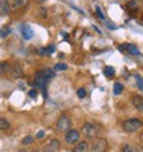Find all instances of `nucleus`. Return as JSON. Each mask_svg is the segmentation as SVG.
<instances>
[{
	"instance_id": "obj_1",
	"label": "nucleus",
	"mask_w": 143,
	"mask_h": 152,
	"mask_svg": "<svg viewBox=\"0 0 143 152\" xmlns=\"http://www.w3.org/2000/svg\"><path fill=\"white\" fill-rule=\"evenodd\" d=\"M143 127V122L138 118H131V119H127L123 123V129L127 133H135L138 132L139 129Z\"/></svg>"
},
{
	"instance_id": "obj_2",
	"label": "nucleus",
	"mask_w": 143,
	"mask_h": 152,
	"mask_svg": "<svg viewBox=\"0 0 143 152\" xmlns=\"http://www.w3.org/2000/svg\"><path fill=\"white\" fill-rule=\"evenodd\" d=\"M55 127L58 132H68V130H70V127H72L70 118L68 115H61L58 118V120H56Z\"/></svg>"
},
{
	"instance_id": "obj_3",
	"label": "nucleus",
	"mask_w": 143,
	"mask_h": 152,
	"mask_svg": "<svg viewBox=\"0 0 143 152\" xmlns=\"http://www.w3.org/2000/svg\"><path fill=\"white\" fill-rule=\"evenodd\" d=\"M80 140V133L77 132V130H68L66 132V134H65V141L68 142V144H77Z\"/></svg>"
},
{
	"instance_id": "obj_4",
	"label": "nucleus",
	"mask_w": 143,
	"mask_h": 152,
	"mask_svg": "<svg viewBox=\"0 0 143 152\" xmlns=\"http://www.w3.org/2000/svg\"><path fill=\"white\" fill-rule=\"evenodd\" d=\"M81 130H83L84 136L88 137V138H94V137H96V134H98L96 127L94 126V124H91V123H84L83 127H81Z\"/></svg>"
},
{
	"instance_id": "obj_5",
	"label": "nucleus",
	"mask_w": 143,
	"mask_h": 152,
	"mask_svg": "<svg viewBox=\"0 0 143 152\" xmlns=\"http://www.w3.org/2000/svg\"><path fill=\"white\" fill-rule=\"evenodd\" d=\"M107 147V141L105 138H96L94 142H92L91 147V152H105Z\"/></svg>"
},
{
	"instance_id": "obj_6",
	"label": "nucleus",
	"mask_w": 143,
	"mask_h": 152,
	"mask_svg": "<svg viewBox=\"0 0 143 152\" xmlns=\"http://www.w3.org/2000/svg\"><path fill=\"white\" fill-rule=\"evenodd\" d=\"M8 73H10L12 77H21V76L24 75V69H22L20 62H14V64H10Z\"/></svg>"
},
{
	"instance_id": "obj_7",
	"label": "nucleus",
	"mask_w": 143,
	"mask_h": 152,
	"mask_svg": "<svg viewBox=\"0 0 143 152\" xmlns=\"http://www.w3.org/2000/svg\"><path fill=\"white\" fill-rule=\"evenodd\" d=\"M120 50H123L128 54H132V56H140L139 48L135 44H123V46H120Z\"/></svg>"
},
{
	"instance_id": "obj_8",
	"label": "nucleus",
	"mask_w": 143,
	"mask_h": 152,
	"mask_svg": "<svg viewBox=\"0 0 143 152\" xmlns=\"http://www.w3.org/2000/svg\"><path fill=\"white\" fill-rule=\"evenodd\" d=\"M29 4V0H12L10 6H11V10H21V8L26 7Z\"/></svg>"
},
{
	"instance_id": "obj_9",
	"label": "nucleus",
	"mask_w": 143,
	"mask_h": 152,
	"mask_svg": "<svg viewBox=\"0 0 143 152\" xmlns=\"http://www.w3.org/2000/svg\"><path fill=\"white\" fill-rule=\"evenodd\" d=\"M11 11V6L8 0H0V15H7Z\"/></svg>"
},
{
	"instance_id": "obj_10",
	"label": "nucleus",
	"mask_w": 143,
	"mask_h": 152,
	"mask_svg": "<svg viewBox=\"0 0 143 152\" xmlns=\"http://www.w3.org/2000/svg\"><path fill=\"white\" fill-rule=\"evenodd\" d=\"M132 104L139 112H143V97L140 96H134L132 97Z\"/></svg>"
},
{
	"instance_id": "obj_11",
	"label": "nucleus",
	"mask_w": 143,
	"mask_h": 152,
	"mask_svg": "<svg viewBox=\"0 0 143 152\" xmlns=\"http://www.w3.org/2000/svg\"><path fill=\"white\" fill-rule=\"evenodd\" d=\"M21 32H22V36H24V39L29 40V39H32L33 37V31L30 26H28V25H22V28H21Z\"/></svg>"
},
{
	"instance_id": "obj_12",
	"label": "nucleus",
	"mask_w": 143,
	"mask_h": 152,
	"mask_svg": "<svg viewBox=\"0 0 143 152\" xmlns=\"http://www.w3.org/2000/svg\"><path fill=\"white\" fill-rule=\"evenodd\" d=\"M47 82H48V79L46 77V76L43 75L41 72H39L37 73V76H36V84L39 86V87H46V84H47Z\"/></svg>"
},
{
	"instance_id": "obj_13",
	"label": "nucleus",
	"mask_w": 143,
	"mask_h": 152,
	"mask_svg": "<svg viewBox=\"0 0 143 152\" xmlns=\"http://www.w3.org/2000/svg\"><path fill=\"white\" fill-rule=\"evenodd\" d=\"M73 152H88V144L85 141H80L73 148Z\"/></svg>"
},
{
	"instance_id": "obj_14",
	"label": "nucleus",
	"mask_w": 143,
	"mask_h": 152,
	"mask_svg": "<svg viewBox=\"0 0 143 152\" xmlns=\"http://www.w3.org/2000/svg\"><path fill=\"white\" fill-rule=\"evenodd\" d=\"M121 152H142V149H140L139 147H134V145H131V144H125V145H123Z\"/></svg>"
},
{
	"instance_id": "obj_15",
	"label": "nucleus",
	"mask_w": 143,
	"mask_h": 152,
	"mask_svg": "<svg viewBox=\"0 0 143 152\" xmlns=\"http://www.w3.org/2000/svg\"><path fill=\"white\" fill-rule=\"evenodd\" d=\"M8 69H10V62L1 61V62H0V76L4 75L6 72H8Z\"/></svg>"
},
{
	"instance_id": "obj_16",
	"label": "nucleus",
	"mask_w": 143,
	"mask_h": 152,
	"mask_svg": "<svg viewBox=\"0 0 143 152\" xmlns=\"http://www.w3.org/2000/svg\"><path fill=\"white\" fill-rule=\"evenodd\" d=\"M40 72L43 73L47 79H52L54 76H55V73H54V71L52 69H48V68H46V69H43V71H40Z\"/></svg>"
},
{
	"instance_id": "obj_17",
	"label": "nucleus",
	"mask_w": 143,
	"mask_h": 152,
	"mask_svg": "<svg viewBox=\"0 0 143 152\" xmlns=\"http://www.w3.org/2000/svg\"><path fill=\"white\" fill-rule=\"evenodd\" d=\"M124 90V86L123 83H116L114 84V87H113V93H114L116 96H118V94H121Z\"/></svg>"
},
{
	"instance_id": "obj_18",
	"label": "nucleus",
	"mask_w": 143,
	"mask_h": 152,
	"mask_svg": "<svg viewBox=\"0 0 143 152\" xmlns=\"http://www.w3.org/2000/svg\"><path fill=\"white\" fill-rule=\"evenodd\" d=\"M10 127V123H8V120L6 118H1L0 116V130H6V129Z\"/></svg>"
},
{
	"instance_id": "obj_19",
	"label": "nucleus",
	"mask_w": 143,
	"mask_h": 152,
	"mask_svg": "<svg viewBox=\"0 0 143 152\" xmlns=\"http://www.w3.org/2000/svg\"><path fill=\"white\" fill-rule=\"evenodd\" d=\"M103 73L107 76V77H111V76L114 75V68H111V66H105Z\"/></svg>"
},
{
	"instance_id": "obj_20",
	"label": "nucleus",
	"mask_w": 143,
	"mask_h": 152,
	"mask_svg": "<svg viewBox=\"0 0 143 152\" xmlns=\"http://www.w3.org/2000/svg\"><path fill=\"white\" fill-rule=\"evenodd\" d=\"M139 7V1L138 0H131L129 3H128V8H131V10H135V8Z\"/></svg>"
},
{
	"instance_id": "obj_21",
	"label": "nucleus",
	"mask_w": 143,
	"mask_h": 152,
	"mask_svg": "<svg viewBox=\"0 0 143 152\" xmlns=\"http://www.w3.org/2000/svg\"><path fill=\"white\" fill-rule=\"evenodd\" d=\"M135 79H136V84H138V87H139L140 90L143 91V77H142V76H139V75H136Z\"/></svg>"
},
{
	"instance_id": "obj_22",
	"label": "nucleus",
	"mask_w": 143,
	"mask_h": 152,
	"mask_svg": "<svg viewBox=\"0 0 143 152\" xmlns=\"http://www.w3.org/2000/svg\"><path fill=\"white\" fill-rule=\"evenodd\" d=\"M50 147H51L52 149L58 151V149H59V141H58V140H52L51 142H50Z\"/></svg>"
},
{
	"instance_id": "obj_23",
	"label": "nucleus",
	"mask_w": 143,
	"mask_h": 152,
	"mask_svg": "<svg viewBox=\"0 0 143 152\" xmlns=\"http://www.w3.org/2000/svg\"><path fill=\"white\" fill-rule=\"evenodd\" d=\"M32 142H33V137H32V136L25 137L24 140H22V144H24V145H30Z\"/></svg>"
},
{
	"instance_id": "obj_24",
	"label": "nucleus",
	"mask_w": 143,
	"mask_h": 152,
	"mask_svg": "<svg viewBox=\"0 0 143 152\" xmlns=\"http://www.w3.org/2000/svg\"><path fill=\"white\" fill-rule=\"evenodd\" d=\"M10 35V28H1V31H0V36L1 37H6V36H8Z\"/></svg>"
},
{
	"instance_id": "obj_25",
	"label": "nucleus",
	"mask_w": 143,
	"mask_h": 152,
	"mask_svg": "<svg viewBox=\"0 0 143 152\" xmlns=\"http://www.w3.org/2000/svg\"><path fill=\"white\" fill-rule=\"evenodd\" d=\"M77 96H79V98H84V97L87 96L85 88H79V90H77Z\"/></svg>"
},
{
	"instance_id": "obj_26",
	"label": "nucleus",
	"mask_w": 143,
	"mask_h": 152,
	"mask_svg": "<svg viewBox=\"0 0 143 152\" xmlns=\"http://www.w3.org/2000/svg\"><path fill=\"white\" fill-rule=\"evenodd\" d=\"M55 69H58V71H66V69H68V65L66 64H56Z\"/></svg>"
},
{
	"instance_id": "obj_27",
	"label": "nucleus",
	"mask_w": 143,
	"mask_h": 152,
	"mask_svg": "<svg viewBox=\"0 0 143 152\" xmlns=\"http://www.w3.org/2000/svg\"><path fill=\"white\" fill-rule=\"evenodd\" d=\"M96 14H98V17H99L100 20H102V21L105 22V20H106V18H105V15L102 14V11H100V8H99V7H96Z\"/></svg>"
},
{
	"instance_id": "obj_28",
	"label": "nucleus",
	"mask_w": 143,
	"mask_h": 152,
	"mask_svg": "<svg viewBox=\"0 0 143 152\" xmlns=\"http://www.w3.org/2000/svg\"><path fill=\"white\" fill-rule=\"evenodd\" d=\"M105 24H106L107 26H109V28H111V29H116V28H117V26H116L114 24H111V22H110L109 20H105Z\"/></svg>"
},
{
	"instance_id": "obj_29",
	"label": "nucleus",
	"mask_w": 143,
	"mask_h": 152,
	"mask_svg": "<svg viewBox=\"0 0 143 152\" xmlns=\"http://www.w3.org/2000/svg\"><path fill=\"white\" fill-rule=\"evenodd\" d=\"M41 152H56V151H55V149H52L50 145H47V147H46V148H44Z\"/></svg>"
},
{
	"instance_id": "obj_30",
	"label": "nucleus",
	"mask_w": 143,
	"mask_h": 152,
	"mask_svg": "<svg viewBox=\"0 0 143 152\" xmlns=\"http://www.w3.org/2000/svg\"><path fill=\"white\" fill-rule=\"evenodd\" d=\"M29 96L32 97V98H35V97L37 96V91H36V90H30V91H29Z\"/></svg>"
},
{
	"instance_id": "obj_31",
	"label": "nucleus",
	"mask_w": 143,
	"mask_h": 152,
	"mask_svg": "<svg viewBox=\"0 0 143 152\" xmlns=\"http://www.w3.org/2000/svg\"><path fill=\"white\" fill-rule=\"evenodd\" d=\"M44 136V133L43 132H39V133H37V136H36V137H37V138H41V137H43Z\"/></svg>"
},
{
	"instance_id": "obj_32",
	"label": "nucleus",
	"mask_w": 143,
	"mask_h": 152,
	"mask_svg": "<svg viewBox=\"0 0 143 152\" xmlns=\"http://www.w3.org/2000/svg\"><path fill=\"white\" fill-rule=\"evenodd\" d=\"M20 152H28V151H25V149H21V151Z\"/></svg>"
}]
</instances>
